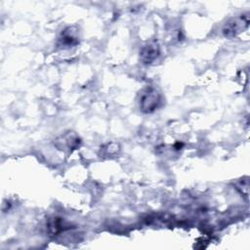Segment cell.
I'll return each mask as SVG.
<instances>
[{
    "label": "cell",
    "instance_id": "cell-4",
    "mask_svg": "<svg viewBox=\"0 0 250 250\" xmlns=\"http://www.w3.org/2000/svg\"><path fill=\"white\" fill-rule=\"evenodd\" d=\"M78 44V33L74 26H68L62 31L58 38V46L61 48H70Z\"/></svg>",
    "mask_w": 250,
    "mask_h": 250
},
{
    "label": "cell",
    "instance_id": "cell-2",
    "mask_svg": "<svg viewBox=\"0 0 250 250\" xmlns=\"http://www.w3.org/2000/svg\"><path fill=\"white\" fill-rule=\"evenodd\" d=\"M248 22H249V20L247 15H241L240 17L233 18L225 24L223 28V33L226 37L236 36L242 30L247 28Z\"/></svg>",
    "mask_w": 250,
    "mask_h": 250
},
{
    "label": "cell",
    "instance_id": "cell-5",
    "mask_svg": "<svg viewBox=\"0 0 250 250\" xmlns=\"http://www.w3.org/2000/svg\"><path fill=\"white\" fill-rule=\"evenodd\" d=\"M80 140L79 138L74 134H65L63 136H61L57 142L56 145L61 149H75L77 146H79Z\"/></svg>",
    "mask_w": 250,
    "mask_h": 250
},
{
    "label": "cell",
    "instance_id": "cell-1",
    "mask_svg": "<svg viewBox=\"0 0 250 250\" xmlns=\"http://www.w3.org/2000/svg\"><path fill=\"white\" fill-rule=\"evenodd\" d=\"M140 109L145 113L153 112L162 104V95L154 87L147 86L140 94Z\"/></svg>",
    "mask_w": 250,
    "mask_h": 250
},
{
    "label": "cell",
    "instance_id": "cell-6",
    "mask_svg": "<svg viewBox=\"0 0 250 250\" xmlns=\"http://www.w3.org/2000/svg\"><path fill=\"white\" fill-rule=\"evenodd\" d=\"M48 231L50 235H58L62 231L69 228L68 224L61 217H52L48 220L47 224Z\"/></svg>",
    "mask_w": 250,
    "mask_h": 250
},
{
    "label": "cell",
    "instance_id": "cell-3",
    "mask_svg": "<svg viewBox=\"0 0 250 250\" xmlns=\"http://www.w3.org/2000/svg\"><path fill=\"white\" fill-rule=\"evenodd\" d=\"M160 56V46L156 40L146 42L140 51V59L143 63L150 64Z\"/></svg>",
    "mask_w": 250,
    "mask_h": 250
}]
</instances>
